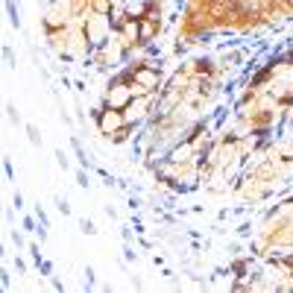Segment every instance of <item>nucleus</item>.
Returning <instances> with one entry per match:
<instances>
[{
    "label": "nucleus",
    "mask_w": 293,
    "mask_h": 293,
    "mask_svg": "<svg viewBox=\"0 0 293 293\" xmlns=\"http://www.w3.org/2000/svg\"><path fill=\"white\" fill-rule=\"evenodd\" d=\"M117 123H120V117H117V115H105L103 120H100V126H103V132H109V129H115Z\"/></svg>",
    "instance_id": "1"
}]
</instances>
